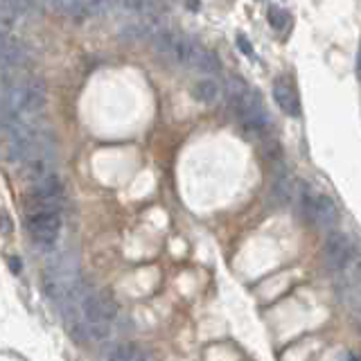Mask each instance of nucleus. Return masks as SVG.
<instances>
[{
    "label": "nucleus",
    "mask_w": 361,
    "mask_h": 361,
    "mask_svg": "<svg viewBox=\"0 0 361 361\" xmlns=\"http://www.w3.org/2000/svg\"><path fill=\"white\" fill-rule=\"evenodd\" d=\"M228 106L233 111L239 129L246 136L253 138H264L271 127V115L262 102V97L257 95V90H250L242 79L233 77L228 82Z\"/></svg>",
    "instance_id": "nucleus-1"
},
{
    "label": "nucleus",
    "mask_w": 361,
    "mask_h": 361,
    "mask_svg": "<svg viewBox=\"0 0 361 361\" xmlns=\"http://www.w3.org/2000/svg\"><path fill=\"white\" fill-rule=\"evenodd\" d=\"M43 289L48 298H52L55 303H68L82 285H79V269L75 262H70V257H57L55 262L45 267L43 274Z\"/></svg>",
    "instance_id": "nucleus-2"
},
{
    "label": "nucleus",
    "mask_w": 361,
    "mask_h": 361,
    "mask_svg": "<svg viewBox=\"0 0 361 361\" xmlns=\"http://www.w3.org/2000/svg\"><path fill=\"white\" fill-rule=\"evenodd\" d=\"M298 206L300 213L307 219L309 224L320 228V230H332L339 224V208L337 204L330 199L327 194L314 192L309 185H300L298 187Z\"/></svg>",
    "instance_id": "nucleus-3"
},
{
    "label": "nucleus",
    "mask_w": 361,
    "mask_h": 361,
    "mask_svg": "<svg viewBox=\"0 0 361 361\" xmlns=\"http://www.w3.org/2000/svg\"><path fill=\"white\" fill-rule=\"evenodd\" d=\"M27 215L32 213H62L64 208V187L57 174H50L36 183H29L27 192Z\"/></svg>",
    "instance_id": "nucleus-4"
},
{
    "label": "nucleus",
    "mask_w": 361,
    "mask_h": 361,
    "mask_svg": "<svg viewBox=\"0 0 361 361\" xmlns=\"http://www.w3.org/2000/svg\"><path fill=\"white\" fill-rule=\"evenodd\" d=\"M341 300L348 307L350 318H353L355 327L361 332V260H357V255L353 257L344 271H341Z\"/></svg>",
    "instance_id": "nucleus-5"
},
{
    "label": "nucleus",
    "mask_w": 361,
    "mask_h": 361,
    "mask_svg": "<svg viewBox=\"0 0 361 361\" xmlns=\"http://www.w3.org/2000/svg\"><path fill=\"white\" fill-rule=\"evenodd\" d=\"M25 228L36 246L52 248L62 235V213H32L27 215Z\"/></svg>",
    "instance_id": "nucleus-6"
},
{
    "label": "nucleus",
    "mask_w": 361,
    "mask_h": 361,
    "mask_svg": "<svg viewBox=\"0 0 361 361\" xmlns=\"http://www.w3.org/2000/svg\"><path fill=\"white\" fill-rule=\"evenodd\" d=\"M190 43H192L190 38H185L183 34H178V32H174V29H167V27H163L152 38L154 52L160 59H165V62L174 64V66H185Z\"/></svg>",
    "instance_id": "nucleus-7"
},
{
    "label": "nucleus",
    "mask_w": 361,
    "mask_h": 361,
    "mask_svg": "<svg viewBox=\"0 0 361 361\" xmlns=\"http://www.w3.org/2000/svg\"><path fill=\"white\" fill-rule=\"evenodd\" d=\"M355 246L353 242L348 239V235L344 233H330L325 239V248H323V257H325V264L330 271H337L341 274L355 257Z\"/></svg>",
    "instance_id": "nucleus-8"
},
{
    "label": "nucleus",
    "mask_w": 361,
    "mask_h": 361,
    "mask_svg": "<svg viewBox=\"0 0 361 361\" xmlns=\"http://www.w3.org/2000/svg\"><path fill=\"white\" fill-rule=\"evenodd\" d=\"M29 62V50L23 45V41L12 36H3V77L12 79L16 73H21V68Z\"/></svg>",
    "instance_id": "nucleus-9"
},
{
    "label": "nucleus",
    "mask_w": 361,
    "mask_h": 361,
    "mask_svg": "<svg viewBox=\"0 0 361 361\" xmlns=\"http://www.w3.org/2000/svg\"><path fill=\"white\" fill-rule=\"evenodd\" d=\"M185 68L194 70V73H201V75H217L219 70H222V64H219V59L213 50H208L201 43L192 41L190 43Z\"/></svg>",
    "instance_id": "nucleus-10"
},
{
    "label": "nucleus",
    "mask_w": 361,
    "mask_h": 361,
    "mask_svg": "<svg viewBox=\"0 0 361 361\" xmlns=\"http://www.w3.org/2000/svg\"><path fill=\"white\" fill-rule=\"evenodd\" d=\"M274 99L283 113L292 115V118L300 115V97H298L294 82L289 77H278L274 82Z\"/></svg>",
    "instance_id": "nucleus-11"
},
{
    "label": "nucleus",
    "mask_w": 361,
    "mask_h": 361,
    "mask_svg": "<svg viewBox=\"0 0 361 361\" xmlns=\"http://www.w3.org/2000/svg\"><path fill=\"white\" fill-rule=\"evenodd\" d=\"M224 95V88L217 79L208 77V79H199L192 86V97L201 104H217Z\"/></svg>",
    "instance_id": "nucleus-12"
},
{
    "label": "nucleus",
    "mask_w": 361,
    "mask_h": 361,
    "mask_svg": "<svg viewBox=\"0 0 361 361\" xmlns=\"http://www.w3.org/2000/svg\"><path fill=\"white\" fill-rule=\"evenodd\" d=\"M106 361H149V357L136 344H120L108 353Z\"/></svg>",
    "instance_id": "nucleus-13"
},
{
    "label": "nucleus",
    "mask_w": 361,
    "mask_h": 361,
    "mask_svg": "<svg viewBox=\"0 0 361 361\" xmlns=\"http://www.w3.org/2000/svg\"><path fill=\"white\" fill-rule=\"evenodd\" d=\"M118 5L125 9V12H132L138 16H158V5L160 0H118Z\"/></svg>",
    "instance_id": "nucleus-14"
},
{
    "label": "nucleus",
    "mask_w": 361,
    "mask_h": 361,
    "mask_svg": "<svg viewBox=\"0 0 361 361\" xmlns=\"http://www.w3.org/2000/svg\"><path fill=\"white\" fill-rule=\"evenodd\" d=\"M267 18H269V23L274 25L276 29H283V27H287V23H289V14L285 12L283 7H269V12H267Z\"/></svg>",
    "instance_id": "nucleus-15"
},
{
    "label": "nucleus",
    "mask_w": 361,
    "mask_h": 361,
    "mask_svg": "<svg viewBox=\"0 0 361 361\" xmlns=\"http://www.w3.org/2000/svg\"><path fill=\"white\" fill-rule=\"evenodd\" d=\"M108 5H111V0H84L86 14H95V16L108 12Z\"/></svg>",
    "instance_id": "nucleus-16"
},
{
    "label": "nucleus",
    "mask_w": 361,
    "mask_h": 361,
    "mask_svg": "<svg viewBox=\"0 0 361 361\" xmlns=\"http://www.w3.org/2000/svg\"><path fill=\"white\" fill-rule=\"evenodd\" d=\"M237 45L242 48V52H244V55H248V57H253V55H255V52H253V48H250V45L246 43V38H244V36H239V38H237Z\"/></svg>",
    "instance_id": "nucleus-17"
},
{
    "label": "nucleus",
    "mask_w": 361,
    "mask_h": 361,
    "mask_svg": "<svg viewBox=\"0 0 361 361\" xmlns=\"http://www.w3.org/2000/svg\"><path fill=\"white\" fill-rule=\"evenodd\" d=\"M3 233L5 235L9 233V217H7V213H3Z\"/></svg>",
    "instance_id": "nucleus-18"
},
{
    "label": "nucleus",
    "mask_w": 361,
    "mask_h": 361,
    "mask_svg": "<svg viewBox=\"0 0 361 361\" xmlns=\"http://www.w3.org/2000/svg\"><path fill=\"white\" fill-rule=\"evenodd\" d=\"M357 77L361 79V45H359V52H357Z\"/></svg>",
    "instance_id": "nucleus-19"
},
{
    "label": "nucleus",
    "mask_w": 361,
    "mask_h": 361,
    "mask_svg": "<svg viewBox=\"0 0 361 361\" xmlns=\"http://www.w3.org/2000/svg\"><path fill=\"white\" fill-rule=\"evenodd\" d=\"M12 269H14V271L21 269V267H18V260H12Z\"/></svg>",
    "instance_id": "nucleus-20"
},
{
    "label": "nucleus",
    "mask_w": 361,
    "mask_h": 361,
    "mask_svg": "<svg viewBox=\"0 0 361 361\" xmlns=\"http://www.w3.org/2000/svg\"><path fill=\"white\" fill-rule=\"evenodd\" d=\"M350 361H359V359H357V357H353V359H350Z\"/></svg>",
    "instance_id": "nucleus-21"
}]
</instances>
